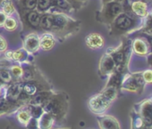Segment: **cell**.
I'll use <instances>...</instances> for the list:
<instances>
[{
	"mask_svg": "<svg viewBox=\"0 0 152 129\" xmlns=\"http://www.w3.org/2000/svg\"><path fill=\"white\" fill-rule=\"evenodd\" d=\"M81 21L72 18L69 14H53V23L48 32L62 42L77 33L81 29Z\"/></svg>",
	"mask_w": 152,
	"mask_h": 129,
	"instance_id": "obj_1",
	"label": "cell"
},
{
	"mask_svg": "<svg viewBox=\"0 0 152 129\" xmlns=\"http://www.w3.org/2000/svg\"><path fill=\"white\" fill-rule=\"evenodd\" d=\"M42 108L54 117L56 125H61L65 121L68 114L69 96L65 92H54Z\"/></svg>",
	"mask_w": 152,
	"mask_h": 129,
	"instance_id": "obj_2",
	"label": "cell"
},
{
	"mask_svg": "<svg viewBox=\"0 0 152 129\" xmlns=\"http://www.w3.org/2000/svg\"><path fill=\"white\" fill-rule=\"evenodd\" d=\"M143 19L134 15L130 11H124L109 25L110 36H122L128 34L142 26Z\"/></svg>",
	"mask_w": 152,
	"mask_h": 129,
	"instance_id": "obj_3",
	"label": "cell"
},
{
	"mask_svg": "<svg viewBox=\"0 0 152 129\" xmlns=\"http://www.w3.org/2000/svg\"><path fill=\"white\" fill-rule=\"evenodd\" d=\"M107 53L112 56V58L115 63V66H116L115 71L124 74L126 71L128 61H129L131 53H132L131 40L124 38L123 40L122 44L118 47L107 49Z\"/></svg>",
	"mask_w": 152,
	"mask_h": 129,
	"instance_id": "obj_4",
	"label": "cell"
},
{
	"mask_svg": "<svg viewBox=\"0 0 152 129\" xmlns=\"http://www.w3.org/2000/svg\"><path fill=\"white\" fill-rule=\"evenodd\" d=\"M124 11V8L122 3L110 1L103 4L102 8L97 12L96 19L98 22L109 26L111 22L116 18V16Z\"/></svg>",
	"mask_w": 152,
	"mask_h": 129,
	"instance_id": "obj_5",
	"label": "cell"
},
{
	"mask_svg": "<svg viewBox=\"0 0 152 129\" xmlns=\"http://www.w3.org/2000/svg\"><path fill=\"white\" fill-rule=\"evenodd\" d=\"M53 86L49 81L45 78V76L39 71L35 79L23 82V92L31 98L33 95H35L37 93L43 91V90H52Z\"/></svg>",
	"mask_w": 152,
	"mask_h": 129,
	"instance_id": "obj_6",
	"label": "cell"
},
{
	"mask_svg": "<svg viewBox=\"0 0 152 129\" xmlns=\"http://www.w3.org/2000/svg\"><path fill=\"white\" fill-rule=\"evenodd\" d=\"M145 85L146 83L143 79L142 72L124 74L121 83V90L130 93L141 94L145 87Z\"/></svg>",
	"mask_w": 152,
	"mask_h": 129,
	"instance_id": "obj_7",
	"label": "cell"
},
{
	"mask_svg": "<svg viewBox=\"0 0 152 129\" xmlns=\"http://www.w3.org/2000/svg\"><path fill=\"white\" fill-rule=\"evenodd\" d=\"M23 23V31L37 32L39 30V22L42 14L38 12L37 10L24 11V10H17Z\"/></svg>",
	"mask_w": 152,
	"mask_h": 129,
	"instance_id": "obj_8",
	"label": "cell"
},
{
	"mask_svg": "<svg viewBox=\"0 0 152 129\" xmlns=\"http://www.w3.org/2000/svg\"><path fill=\"white\" fill-rule=\"evenodd\" d=\"M111 104L112 102L107 101L104 96H102L100 93L92 95L88 101L89 110L97 116L105 114Z\"/></svg>",
	"mask_w": 152,
	"mask_h": 129,
	"instance_id": "obj_9",
	"label": "cell"
},
{
	"mask_svg": "<svg viewBox=\"0 0 152 129\" xmlns=\"http://www.w3.org/2000/svg\"><path fill=\"white\" fill-rule=\"evenodd\" d=\"M134 110L140 115L146 125L152 129V100L146 99L135 105Z\"/></svg>",
	"mask_w": 152,
	"mask_h": 129,
	"instance_id": "obj_10",
	"label": "cell"
},
{
	"mask_svg": "<svg viewBox=\"0 0 152 129\" xmlns=\"http://www.w3.org/2000/svg\"><path fill=\"white\" fill-rule=\"evenodd\" d=\"M116 69L115 63L112 56L106 53L102 55L99 63V75L100 78L104 79L109 77Z\"/></svg>",
	"mask_w": 152,
	"mask_h": 129,
	"instance_id": "obj_11",
	"label": "cell"
},
{
	"mask_svg": "<svg viewBox=\"0 0 152 129\" xmlns=\"http://www.w3.org/2000/svg\"><path fill=\"white\" fill-rule=\"evenodd\" d=\"M23 46L24 48L30 54L37 53L40 47H39V36L38 35L37 32H30L26 36L23 37Z\"/></svg>",
	"mask_w": 152,
	"mask_h": 129,
	"instance_id": "obj_12",
	"label": "cell"
},
{
	"mask_svg": "<svg viewBox=\"0 0 152 129\" xmlns=\"http://www.w3.org/2000/svg\"><path fill=\"white\" fill-rule=\"evenodd\" d=\"M22 106L23 105H22L20 102L9 100L4 95L3 97L0 98V117L4 115L11 116Z\"/></svg>",
	"mask_w": 152,
	"mask_h": 129,
	"instance_id": "obj_13",
	"label": "cell"
},
{
	"mask_svg": "<svg viewBox=\"0 0 152 129\" xmlns=\"http://www.w3.org/2000/svg\"><path fill=\"white\" fill-rule=\"evenodd\" d=\"M30 54L24 48H21L15 51H6L5 57L9 61H15L18 63L31 62L30 61Z\"/></svg>",
	"mask_w": 152,
	"mask_h": 129,
	"instance_id": "obj_14",
	"label": "cell"
},
{
	"mask_svg": "<svg viewBox=\"0 0 152 129\" xmlns=\"http://www.w3.org/2000/svg\"><path fill=\"white\" fill-rule=\"evenodd\" d=\"M132 50L139 56H146L151 51L148 42L142 37H136L132 43Z\"/></svg>",
	"mask_w": 152,
	"mask_h": 129,
	"instance_id": "obj_15",
	"label": "cell"
},
{
	"mask_svg": "<svg viewBox=\"0 0 152 129\" xmlns=\"http://www.w3.org/2000/svg\"><path fill=\"white\" fill-rule=\"evenodd\" d=\"M98 124L100 129H121L118 120L110 115H99L97 116Z\"/></svg>",
	"mask_w": 152,
	"mask_h": 129,
	"instance_id": "obj_16",
	"label": "cell"
},
{
	"mask_svg": "<svg viewBox=\"0 0 152 129\" xmlns=\"http://www.w3.org/2000/svg\"><path fill=\"white\" fill-rule=\"evenodd\" d=\"M85 44L91 50H99V49H101L104 47L105 39L100 34L93 32V33H90L88 36H86Z\"/></svg>",
	"mask_w": 152,
	"mask_h": 129,
	"instance_id": "obj_17",
	"label": "cell"
},
{
	"mask_svg": "<svg viewBox=\"0 0 152 129\" xmlns=\"http://www.w3.org/2000/svg\"><path fill=\"white\" fill-rule=\"evenodd\" d=\"M23 91V82L22 81H14L9 84L5 88V97L9 100L18 102L17 99L20 94Z\"/></svg>",
	"mask_w": 152,
	"mask_h": 129,
	"instance_id": "obj_18",
	"label": "cell"
},
{
	"mask_svg": "<svg viewBox=\"0 0 152 129\" xmlns=\"http://www.w3.org/2000/svg\"><path fill=\"white\" fill-rule=\"evenodd\" d=\"M125 11H130L132 12L134 15H136L137 17L143 19L145 18L148 14V3L144 2V1H136L133 2L130 5L129 8Z\"/></svg>",
	"mask_w": 152,
	"mask_h": 129,
	"instance_id": "obj_19",
	"label": "cell"
},
{
	"mask_svg": "<svg viewBox=\"0 0 152 129\" xmlns=\"http://www.w3.org/2000/svg\"><path fill=\"white\" fill-rule=\"evenodd\" d=\"M54 92L55 91L53 89L52 90H43V91H40V92L37 93L35 95H33L31 98L29 104H32V105L43 107L45 105V103L52 96V94H54Z\"/></svg>",
	"mask_w": 152,
	"mask_h": 129,
	"instance_id": "obj_20",
	"label": "cell"
},
{
	"mask_svg": "<svg viewBox=\"0 0 152 129\" xmlns=\"http://www.w3.org/2000/svg\"><path fill=\"white\" fill-rule=\"evenodd\" d=\"M13 118L15 121H16L18 124H20L23 126H26L30 119L31 118V116L30 114V111L28 110L26 105H23L20 107L14 114H12Z\"/></svg>",
	"mask_w": 152,
	"mask_h": 129,
	"instance_id": "obj_21",
	"label": "cell"
},
{
	"mask_svg": "<svg viewBox=\"0 0 152 129\" xmlns=\"http://www.w3.org/2000/svg\"><path fill=\"white\" fill-rule=\"evenodd\" d=\"M56 38L49 32H44L39 36V47L43 51H50L56 45Z\"/></svg>",
	"mask_w": 152,
	"mask_h": 129,
	"instance_id": "obj_22",
	"label": "cell"
},
{
	"mask_svg": "<svg viewBox=\"0 0 152 129\" xmlns=\"http://www.w3.org/2000/svg\"><path fill=\"white\" fill-rule=\"evenodd\" d=\"M120 87L114 86V85H109L107 84L106 86L99 92L100 94L102 96H104L107 101H109L110 102H113L118 96L119 91H120Z\"/></svg>",
	"mask_w": 152,
	"mask_h": 129,
	"instance_id": "obj_23",
	"label": "cell"
},
{
	"mask_svg": "<svg viewBox=\"0 0 152 129\" xmlns=\"http://www.w3.org/2000/svg\"><path fill=\"white\" fill-rule=\"evenodd\" d=\"M55 125L56 121L54 117L45 111L39 117V118H38V129H52L54 128Z\"/></svg>",
	"mask_w": 152,
	"mask_h": 129,
	"instance_id": "obj_24",
	"label": "cell"
},
{
	"mask_svg": "<svg viewBox=\"0 0 152 129\" xmlns=\"http://www.w3.org/2000/svg\"><path fill=\"white\" fill-rule=\"evenodd\" d=\"M53 23V14L49 13L42 14L39 22V30L43 32H48Z\"/></svg>",
	"mask_w": 152,
	"mask_h": 129,
	"instance_id": "obj_25",
	"label": "cell"
},
{
	"mask_svg": "<svg viewBox=\"0 0 152 129\" xmlns=\"http://www.w3.org/2000/svg\"><path fill=\"white\" fill-rule=\"evenodd\" d=\"M17 10L31 11L36 10L37 8V0H16L15 2Z\"/></svg>",
	"mask_w": 152,
	"mask_h": 129,
	"instance_id": "obj_26",
	"label": "cell"
},
{
	"mask_svg": "<svg viewBox=\"0 0 152 129\" xmlns=\"http://www.w3.org/2000/svg\"><path fill=\"white\" fill-rule=\"evenodd\" d=\"M131 118H132V129H149L140 115L133 110L131 112Z\"/></svg>",
	"mask_w": 152,
	"mask_h": 129,
	"instance_id": "obj_27",
	"label": "cell"
},
{
	"mask_svg": "<svg viewBox=\"0 0 152 129\" xmlns=\"http://www.w3.org/2000/svg\"><path fill=\"white\" fill-rule=\"evenodd\" d=\"M52 6H57L58 8H60L62 11H64L67 14H69L74 11L72 5L68 1H66V0H53Z\"/></svg>",
	"mask_w": 152,
	"mask_h": 129,
	"instance_id": "obj_28",
	"label": "cell"
},
{
	"mask_svg": "<svg viewBox=\"0 0 152 129\" xmlns=\"http://www.w3.org/2000/svg\"><path fill=\"white\" fill-rule=\"evenodd\" d=\"M9 70L11 71V74L15 81H21L23 73V69L21 64H10Z\"/></svg>",
	"mask_w": 152,
	"mask_h": 129,
	"instance_id": "obj_29",
	"label": "cell"
},
{
	"mask_svg": "<svg viewBox=\"0 0 152 129\" xmlns=\"http://www.w3.org/2000/svg\"><path fill=\"white\" fill-rule=\"evenodd\" d=\"M1 8L7 16H12L15 13V6L11 0H3L1 3Z\"/></svg>",
	"mask_w": 152,
	"mask_h": 129,
	"instance_id": "obj_30",
	"label": "cell"
},
{
	"mask_svg": "<svg viewBox=\"0 0 152 129\" xmlns=\"http://www.w3.org/2000/svg\"><path fill=\"white\" fill-rule=\"evenodd\" d=\"M141 30L142 32L146 34H152V12L148 13V15L143 18Z\"/></svg>",
	"mask_w": 152,
	"mask_h": 129,
	"instance_id": "obj_31",
	"label": "cell"
},
{
	"mask_svg": "<svg viewBox=\"0 0 152 129\" xmlns=\"http://www.w3.org/2000/svg\"><path fill=\"white\" fill-rule=\"evenodd\" d=\"M53 0H37V8L36 10L41 14L47 13L52 6Z\"/></svg>",
	"mask_w": 152,
	"mask_h": 129,
	"instance_id": "obj_32",
	"label": "cell"
},
{
	"mask_svg": "<svg viewBox=\"0 0 152 129\" xmlns=\"http://www.w3.org/2000/svg\"><path fill=\"white\" fill-rule=\"evenodd\" d=\"M26 107L28 109V110L30 111V114L31 116V117H34L36 119L39 118V117L43 114L44 110L42 107L40 106H36V105H32V104H26Z\"/></svg>",
	"mask_w": 152,
	"mask_h": 129,
	"instance_id": "obj_33",
	"label": "cell"
},
{
	"mask_svg": "<svg viewBox=\"0 0 152 129\" xmlns=\"http://www.w3.org/2000/svg\"><path fill=\"white\" fill-rule=\"evenodd\" d=\"M4 27L7 31H15L18 27V22L14 17L7 16V18L4 23Z\"/></svg>",
	"mask_w": 152,
	"mask_h": 129,
	"instance_id": "obj_34",
	"label": "cell"
},
{
	"mask_svg": "<svg viewBox=\"0 0 152 129\" xmlns=\"http://www.w3.org/2000/svg\"><path fill=\"white\" fill-rule=\"evenodd\" d=\"M142 77L146 84H152V71L147 70L142 72Z\"/></svg>",
	"mask_w": 152,
	"mask_h": 129,
	"instance_id": "obj_35",
	"label": "cell"
},
{
	"mask_svg": "<svg viewBox=\"0 0 152 129\" xmlns=\"http://www.w3.org/2000/svg\"><path fill=\"white\" fill-rule=\"evenodd\" d=\"M26 129H38V119L31 117L25 126Z\"/></svg>",
	"mask_w": 152,
	"mask_h": 129,
	"instance_id": "obj_36",
	"label": "cell"
},
{
	"mask_svg": "<svg viewBox=\"0 0 152 129\" xmlns=\"http://www.w3.org/2000/svg\"><path fill=\"white\" fill-rule=\"evenodd\" d=\"M6 51H7V42L0 35V53H5Z\"/></svg>",
	"mask_w": 152,
	"mask_h": 129,
	"instance_id": "obj_37",
	"label": "cell"
},
{
	"mask_svg": "<svg viewBox=\"0 0 152 129\" xmlns=\"http://www.w3.org/2000/svg\"><path fill=\"white\" fill-rule=\"evenodd\" d=\"M66 1H68V2L72 5V6L73 7L74 11H77V10L81 9V8L84 6L83 4L77 2V1H76V0H66Z\"/></svg>",
	"mask_w": 152,
	"mask_h": 129,
	"instance_id": "obj_38",
	"label": "cell"
},
{
	"mask_svg": "<svg viewBox=\"0 0 152 129\" xmlns=\"http://www.w3.org/2000/svg\"><path fill=\"white\" fill-rule=\"evenodd\" d=\"M7 129H26V128L15 121V122H10V124L7 126Z\"/></svg>",
	"mask_w": 152,
	"mask_h": 129,
	"instance_id": "obj_39",
	"label": "cell"
},
{
	"mask_svg": "<svg viewBox=\"0 0 152 129\" xmlns=\"http://www.w3.org/2000/svg\"><path fill=\"white\" fill-rule=\"evenodd\" d=\"M136 1H144V2H148V0H124V1L122 3L123 6H124V11L127 10L130 6V5L133 2H136Z\"/></svg>",
	"mask_w": 152,
	"mask_h": 129,
	"instance_id": "obj_40",
	"label": "cell"
},
{
	"mask_svg": "<svg viewBox=\"0 0 152 129\" xmlns=\"http://www.w3.org/2000/svg\"><path fill=\"white\" fill-rule=\"evenodd\" d=\"M7 18V15L2 10H0V28L4 27V23H5Z\"/></svg>",
	"mask_w": 152,
	"mask_h": 129,
	"instance_id": "obj_41",
	"label": "cell"
},
{
	"mask_svg": "<svg viewBox=\"0 0 152 129\" xmlns=\"http://www.w3.org/2000/svg\"><path fill=\"white\" fill-rule=\"evenodd\" d=\"M5 88H6V86H3L0 85V98L5 95Z\"/></svg>",
	"mask_w": 152,
	"mask_h": 129,
	"instance_id": "obj_42",
	"label": "cell"
},
{
	"mask_svg": "<svg viewBox=\"0 0 152 129\" xmlns=\"http://www.w3.org/2000/svg\"><path fill=\"white\" fill-rule=\"evenodd\" d=\"M76 1H77V2H79V3H82V4H85L87 1H88V0H76Z\"/></svg>",
	"mask_w": 152,
	"mask_h": 129,
	"instance_id": "obj_43",
	"label": "cell"
},
{
	"mask_svg": "<svg viewBox=\"0 0 152 129\" xmlns=\"http://www.w3.org/2000/svg\"><path fill=\"white\" fill-rule=\"evenodd\" d=\"M52 129H72V128H58V127H54V128H52Z\"/></svg>",
	"mask_w": 152,
	"mask_h": 129,
	"instance_id": "obj_44",
	"label": "cell"
},
{
	"mask_svg": "<svg viewBox=\"0 0 152 129\" xmlns=\"http://www.w3.org/2000/svg\"><path fill=\"white\" fill-rule=\"evenodd\" d=\"M114 1H116V2H120V3H123L124 0H114Z\"/></svg>",
	"mask_w": 152,
	"mask_h": 129,
	"instance_id": "obj_45",
	"label": "cell"
},
{
	"mask_svg": "<svg viewBox=\"0 0 152 129\" xmlns=\"http://www.w3.org/2000/svg\"><path fill=\"white\" fill-rule=\"evenodd\" d=\"M151 100H152V98H151Z\"/></svg>",
	"mask_w": 152,
	"mask_h": 129,
	"instance_id": "obj_46",
	"label": "cell"
}]
</instances>
